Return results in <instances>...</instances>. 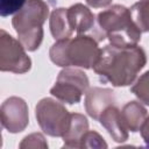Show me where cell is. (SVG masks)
Listing matches in <instances>:
<instances>
[{
	"instance_id": "cell-1",
	"label": "cell",
	"mask_w": 149,
	"mask_h": 149,
	"mask_svg": "<svg viewBox=\"0 0 149 149\" xmlns=\"http://www.w3.org/2000/svg\"><path fill=\"white\" fill-rule=\"evenodd\" d=\"M147 63L146 51L139 47H116L113 44L101 49L93 71L113 86H128L134 83Z\"/></svg>"
},
{
	"instance_id": "cell-2",
	"label": "cell",
	"mask_w": 149,
	"mask_h": 149,
	"mask_svg": "<svg viewBox=\"0 0 149 149\" xmlns=\"http://www.w3.org/2000/svg\"><path fill=\"white\" fill-rule=\"evenodd\" d=\"M100 52L101 49L94 37L79 34L74 38L57 40L49 50V57L54 64L61 68L93 69Z\"/></svg>"
},
{
	"instance_id": "cell-3",
	"label": "cell",
	"mask_w": 149,
	"mask_h": 149,
	"mask_svg": "<svg viewBox=\"0 0 149 149\" xmlns=\"http://www.w3.org/2000/svg\"><path fill=\"white\" fill-rule=\"evenodd\" d=\"M49 15V6L43 0H27L14 14L12 24L21 44L28 51H35L43 41V23Z\"/></svg>"
},
{
	"instance_id": "cell-4",
	"label": "cell",
	"mask_w": 149,
	"mask_h": 149,
	"mask_svg": "<svg viewBox=\"0 0 149 149\" xmlns=\"http://www.w3.org/2000/svg\"><path fill=\"white\" fill-rule=\"evenodd\" d=\"M98 26L111 44L116 47L137 45L141 30L134 23L130 10L122 5H113L98 14Z\"/></svg>"
},
{
	"instance_id": "cell-5",
	"label": "cell",
	"mask_w": 149,
	"mask_h": 149,
	"mask_svg": "<svg viewBox=\"0 0 149 149\" xmlns=\"http://www.w3.org/2000/svg\"><path fill=\"white\" fill-rule=\"evenodd\" d=\"M35 116L43 133L52 137H63L71 120L65 106L52 98H43L37 102Z\"/></svg>"
},
{
	"instance_id": "cell-6",
	"label": "cell",
	"mask_w": 149,
	"mask_h": 149,
	"mask_svg": "<svg viewBox=\"0 0 149 149\" xmlns=\"http://www.w3.org/2000/svg\"><path fill=\"white\" fill-rule=\"evenodd\" d=\"M90 80L86 73L76 68H64L57 76L55 85L50 88L51 95L65 104H77L87 92Z\"/></svg>"
},
{
	"instance_id": "cell-7",
	"label": "cell",
	"mask_w": 149,
	"mask_h": 149,
	"mask_svg": "<svg viewBox=\"0 0 149 149\" xmlns=\"http://www.w3.org/2000/svg\"><path fill=\"white\" fill-rule=\"evenodd\" d=\"M31 68V59L24 47L6 30L0 31V70L2 72L26 73Z\"/></svg>"
},
{
	"instance_id": "cell-8",
	"label": "cell",
	"mask_w": 149,
	"mask_h": 149,
	"mask_svg": "<svg viewBox=\"0 0 149 149\" xmlns=\"http://www.w3.org/2000/svg\"><path fill=\"white\" fill-rule=\"evenodd\" d=\"M1 125L12 134L23 132L29 123V112L27 102L20 97L7 98L1 107Z\"/></svg>"
},
{
	"instance_id": "cell-9",
	"label": "cell",
	"mask_w": 149,
	"mask_h": 149,
	"mask_svg": "<svg viewBox=\"0 0 149 149\" xmlns=\"http://www.w3.org/2000/svg\"><path fill=\"white\" fill-rule=\"evenodd\" d=\"M115 104V95L111 88L92 87L85 95V111L94 120H99L102 112Z\"/></svg>"
},
{
	"instance_id": "cell-10",
	"label": "cell",
	"mask_w": 149,
	"mask_h": 149,
	"mask_svg": "<svg viewBox=\"0 0 149 149\" xmlns=\"http://www.w3.org/2000/svg\"><path fill=\"white\" fill-rule=\"evenodd\" d=\"M98 121L107 130V133L115 142L122 143L128 139V129L126 128L121 119L120 109L115 105L107 107L102 112Z\"/></svg>"
},
{
	"instance_id": "cell-11",
	"label": "cell",
	"mask_w": 149,
	"mask_h": 149,
	"mask_svg": "<svg viewBox=\"0 0 149 149\" xmlns=\"http://www.w3.org/2000/svg\"><path fill=\"white\" fill-rule=\"evenodd\" d=\"M68 16L72 30L78 35L84 34L93 28L94 15L91 9L83 3H74L70 6L68 8Z\"/></svg>"
},
{
	"instance_id": "cell-12",
	"label": "cell",
	"mask_w": 149,
	"mask_h": 149,
	"mask_svg": "<svg viewBox=\"0 0 149 149\" xmlns=\"http://www.w3.org/2000/svg\"><path fill=\"white\" fill-rule=\"evenodd\" d=\"M88 130L87 119L79 113H72L69 128L63 135L64 148H80L81 140Z\"/></svg>"
},
{
	"instance_id": "cell-13",
	"label": "cell",
	"mask_w": 149,
	"mask_h": 149,
	"mask_svg": "<svg viewBox=\"0 0 149 149\" xmlns=\"http://www.w3.org/2000/svg\"><path fill=\"white\" fill-rule=\"evenodd\" d=\"M121 112V119L128 129V132L136 133L141 129L143 122L148 116L147 108L139 101H129L127 102Z\"/></svg>"
},
{
	"instance_id": "cell-14",
	"label": "cell",
	"mask_w": 149,
	"mask_h": 149,
	"mask_svg": "<svg viewBox=\"0 0 149 149\" xmlns=\"http://www.w3.org/2000/svg\"><path fill=\"white\" fill-rule=\"evenodd\" d=\"M49 28L56 41L71 37L73 30L70 26L68 8H56L52 10L49 19Z\"/></svg>"
},
{
	"instance_id": "cell-15",
	"label": "cell",
	"mask_w": 149,
	"mask_h": 149,
	"mask_svg": "<svg viewBox=\"0 0 149 149\" xmlns=\"http://www.w3.org/2000/svg\"><path fill=\"white\" fill-rule=\"evenodd\" d=\"M130 15L134 23L142 33L149 31V0H140L130 7Z\"/></svg>"
},
{
	"instance_id": "cell-16",
	"label": "cell",
	"mask_w": 149,
	"mask_h": 149,
	"mask_svg": "<svg viewBox=\"0 0 149 149\" xmlns=\"http://www.w3.org/2000/svg\"><path fill=\"white\" fill-rule=\"evenodd\" d=\"M130 91L141 102L149 106V70L137 78V80L130 87Z\"/></svg>"
},
{
	"instance_id": "cell-17",
	"label": "cell",
	"mask_w": 149,
	"mask_h": 149,
	"mask_svg": "<svg viewBox=\"0 0 149 149\" xmlns=\"http://www.w3.org/2000/svg\"><path fill=\"white\" fill-rule=\"evenodd\" d=\"M80 148H90V149H102L107 148V143L102 139V136L94 132V130H87L81 140Z\"/></svg>"
},
{
	"instance_id": "cell-18",
	"label": "cell",
	"mask_w": 149,
	"mask_h": 149,
	"mask_svg": "<svg viewBox=\"0 0 149 149\" xmlns=\"http://www.w3.org/2000/svg\"><path fill=\"white\" fill-rule=\"evenodd\" d=\"M21 149L23 148H42V149H47L48 148V143L44 139V136L41 133H33L27 135L22 142L19 146Z\"/></svg>"
},
{
	"instance_id": "cell-19",
	"label": "cell",
	"mask_w": 149,
	"mask_h": 149,
	"mask_svg": "<svg viewBox=\"0 0 149 149\" xmlns=\"http://www.w3.org/2000/svg\"><path fill=\"white\" fill-rule=\"evenodd\" d=\"M27 0H0V15L2 17L16 14Z\"/></svg>"
},
{
	"instance_id": "cell-20",
	"label": "cell",
	"mask_w": 149,
	"mask_h": 149,
	"mask_svg": "<svg viewBox=\"0 0 149 149\" xmlns=\"http://www.w3.org/2000/svg\"><path fill=\"white\" fill-rule=\"evenodd\" d=\"M140 132H141V136H142L143 141L146 142V146L149 147V116H147V119L143 122Z\"/></svg>"
},
{
	"instance_id": "cell-21",
	"label": "cell",
	"mask_w": 149,
	"mask_h": 149,
	"mask_svg": "<svg viewBox=\"0 0 149 149\" xmlns=\"http://www.w3.org/2000/svg\"><path fill=\"white\" fill-rule=\"evenodd\" d=\"M86 3L93 8H102L111 5L112 0H85Z\"/></svg>"
}]
</instances>
